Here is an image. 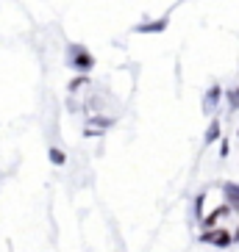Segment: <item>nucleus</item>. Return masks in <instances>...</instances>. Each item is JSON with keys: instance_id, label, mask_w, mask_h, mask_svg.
Instances as JSON below:
<instances>
[{"instance_id": "obj_1", "label": "nucleus", "mask_w": 239, "mask_h": 252, "mask_svg": "<svg viewBox=\"0 0 239 252\" xmlns=\"http://www.w3.org/2000/svg\"><path fill=\"white\" fill-rule=\"evenodd\" d=\"M200 241H206V244H214V247H231L237 238H234L228 230H211V227H209V230L200 236Z\"/></svg>"}, {"instance_id": "obj_2", "label": "nucleus", "mask_w": 239, "mask_h": 252, "mask_svg": "<svg viewBox=\"0 0 239 252\" xmlns=\"http://www.w3.org/2000/svg\"><path fill=\"white\" fill-rule=\"evenodd\" d=\"M231 211H234L231 205H220V208H217V211H211L209 216H203V219H200V222H203V227H214V224L220 222L223 216H228V214H231Z\"/></svg>"}, {"instance_id": "obj_3", "label": "nucleus", "mask_w": 239, "mask_h": 252, "mask_svg": "<svg viewBox=\"0 0 239 252\" xmlns=\"http://www.w3.org/2000/svg\"><path fill=\"white\" fill-rule=\"evenodd\" d=\"M223 194H225V202H228L234 211H239V186L237 183H225L223 186Z\"/></svg>"}, {"instance_id": "obj_4", "label": "nucleus", "mask_w": 239, "mask_h": 252, "mask_svg": "<svg viewBox=\"0 0 239 252\" xmlns=\"http://www.w3.org/2000/svg\"><path fill=\"white\" fill-rule=\"evenodd\" d=\"M92 64H95V61H92V56L86 50H81V47H78V50H75V56H73V67H78V69H92Z\"/></svg>"}, {"instance_id": "obj_5", "label": "nucleus", "mask_w": 239, "mask_h": 252, "mask_svg": "<svg viewBox=\"0 0 239 252\" xmlns=\"http://www.w3.org/2000/svg\"><path fill=\"white\" fill-rule=\"evenodd\" d=\"M217 100H220V86H211V92L206 94V100H203V108H206V111H214Z\"/></svg>"}, {"instance_id": "obj_6", "label": "nucleus", "mask_w": 239, "mask_h": 252, "mask_svg": "<svg viewBox=\"0 0 239 252\" xmlns=\"http://www.w3.org/2000/svg\"><path fill=\"white\" fill-rule=\"evenodd\" d=\"M217 139H220V122L214 119L209 125V130H206V144H211V141H217Z\"/></svg>"}, {"instance_id": "obj_7", "label": "nucleus", "mask_w": 239, "mask_h": 252, "mask_svg": "<svg viewBox=\"0 0 239 252\" xmlns=\"http://www.w3.org/2000/svg\"><path fill=\"white\" fill-rule=\"evenodd\" d=\"M47 156H50V161L56 163V166H61V163L67 161V156H64V153H61L59 147H50V153H47Z\"/></svg>"}, {"instance_id": "obj_8", "label": "nucleus", "mask_w": 239, "mask_h": 252, "mask_svg": "<svg viewBox=\"0 0 239 252\" xmlns=\"http://www.w3.org/2000/svg\"><path fill=\"white\" fill-rule=\"evenodd\" d=\"M106 125H114V119H92L89 127H97V130H103Z\"/></svg>"}, {"instance_id": "obj_9", "label": "nucleus", "mask_w": 239, "mask_h": 252, "mask_svg": "<svg viewBox=\"0 0 239 252\" xmlns=\"http://www.w3.org/2000/svg\"><path fill=\"white\" fill-rule=\"evenodd\" d=\"M228 103H231V111H234V108H239V86L234 92H228Z\"/></svg>"}, {"instance_id": "obj_10", "label": "nucleus", "mask_w": 239, "mask_h": 252, "mask_svg": "<svg viewBox=\"0 0 239 252\" xmlns=\"http://www.w3.org/2000/svg\"><path fill=\"white\" fill-rule=\"evenodd\" d=\"M83 83H86V78H73V81H70V92H75V89H81Z\"/></svg>"}, {"instance_id": "obj_11", "label": "nucleus", "mask_w": 239, "mask_h": 252, "mask_svg": "<svg viewBox=\"0 0 239 252\" xmlns=\"http://www.w3.org/2000/svg\"><path fill=\"white\" fill-rule=\"evenodd\" d=\"M220 158H228V141H223V144H220Z\"/></svg>"}, {"instance_id": "obj_12", "label": "nucleus", "mask_w": 239, "mask_h": 252, "mask_svg": "<svg viewBox=\"0 0 239 252\" xmlns=\"http://www.w3.org/2000/svg\"><path fill=\"white\" fill-rule=\"evenodd\" d=\"M234 238H239V227H237V233H234Z\"/></svg>"}, {"instance_id": "obj_13", "label": "nucleus", "mask_w": 239, "mask_h": 252, "mask_svg": "<svg viewBox=\"0 0 239 252\" xmlns=\"http://www.w3.org/2000/svg\"><path fill=\"white\" fill-rule=\"evenodd\" d=\"M237 136H239V133H237Z\"/></svg>"}]
</instances>
